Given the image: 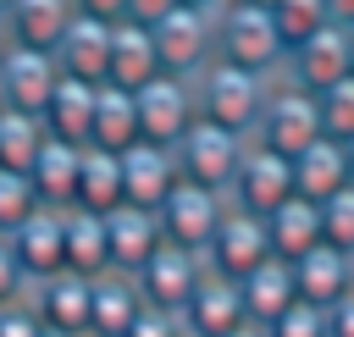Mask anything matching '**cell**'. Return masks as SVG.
<instances>
[{
  "mask_svg": "<svg viewBox=\"0 0 354 337\" xmlns=\"http://www.w3.org/2000/svg\"><path fill=\"white\" fill-rule=\"evenodd\" d=\"M216 61H227L238 72H254V77H277L282 61H288V44L271 22V6L227 0L216 11Z\"/></svg>",
  "mask_w": 354,
  "mask_h": 337,
  "instance_id": "cell-1",
  "label": "cell"
},
{
  "mask_svg": "<svg viewBox=\"0 0 354 337\" xmlns=\"http://www.w3.org/2000/svg\"><path fill=\"white\" fill-rule=\"evenodd\" d=\"M266 88H271V77H254V72H238V66L216 61V66H205V72L194 77L199 122H216V127H227V133H238V138H254Z\"/></svg>",
  "mask_w": 354,
  "mask_h": 337,
  "instance_id": "cell-2",
  "label": "cell"
},
{
  "mask_svg": "<svg viewBox=\"0 0 354 337\" xmlns=\"http://www.w3.org/2000/svg\"><path fill=\"white\" fill-rule=\"evenodd\" d=\"M315 138H326L321 133V105H315V94L304 88V83H293V77H271V88H266V105H260V122H254V144H266V149H277V155H304Z\"/></svg>",
  "mask_w": 354,
  "mask_h": 337,
  "instance_id": "cell-3",
  "label": "cell"
},
{
  "mask_svg": "<svg viewBox=\"0 0 354 337\" xmlns=\"http://www.w3.org/2000/svg\"><path fill=\"white\" fill-rule=\"evenodd\" d=\"M216 11H205V6H171L160 22H149L155 50H160V72L199 77L205 66H216Z\"/></svg>",
  "mask_w": 354,
  "mask_h": 337,
  "instance_id": "cell-4",
  "label": "cell"
},
{
  "mask_svg": "<svg viewBox=\"0 0 354 337\" xmlns=\"http://www.w3.org/2000/svg\"><path fill=\"white\" fill-rule=\"evenodd\" d=\"M243 149H249V138H238V133H227V127H216V122H194V127L177 138L171 155H177V177H183V182H199V188L227 193L232 177H238Z\"/></svg>",
  "mask_w": 354,
  "mask_h": 337,
  "instance_id": "cell-5",
  "label": "cell"
},
{
  "mask_svg": "<svg viewBox=\"0 0 354 337\" xmlns=\"http://www.w3.org/2000/svg\"><path fill=\"white\" fill-rule=\"evenodd\" d=\"M133 105H138V138L144 144H166L177 149V138L199 122V105H194V77H149L144 88H133Z\"/></svg>",
  "mask_w": 354,
  "mask_h": 337,
  "instance_id": "cell-6",
  "label": "cell"
},
{
  "mask_svg": "<svg viewBox=\"0 0 354 337\" xmlns=\"http://www.w3.org/2000/svg\"><path fill=\"white\" fill-rule=\"evenodd\" d=\"M293 193H299V188H293V160L249 138V149H243V160H238V177H232L227 199H232L238 210H249V215H271V210H282Z\"/></svg>",
  "mask_w": 354,
  "mask_h": 337,
  "instance_id": "cell-7",
  "label": "cell"
},
{
  "mask_svg": "<svg viewBox=\"0 0 354 337\" xmlns=\"http://www.w3.org/2000/svg\"><path fill=\"white\" fill-rule=\"evenodd\" d=\"M155 215H160V232H166L171 249L205 254V243L216 238V227H221V215H227V193L199 188V182H177Z\"/></svg>",
  "mask_w": 354,
  "mask_h": 337,
  "instance_id": "cell-8",
  "label": "cell"
},
{
  "mask_svg": "<svg viewBox=\"0 0 354 337\" xmlns=\"http://www.w3.org/2000/svg\"><path fill=\"white\" fill-rule=\"evenodd\" d=\"M271 260V238H266V215H249L227 199V215L216 227V238L205 243V271L227 276V282H243L254 265Z\"/></svg>",
  "mask_w": 354,
  "mask_h": 337,
  "instance_id": "cell-9",
  "label": "cell"
},
{
  "mask_svg": "<svg viewBox=\"0 0 354 337\" xmlns=\"http://www.w3.org/2000/svg\"><path fill=\"white\" fill-rule=\"evenodd\" d=\"M61 83V66L50 50H28V44H11L6 61H0V105L6 110H22V116H39L44 122V105Z\"/></svg>",
  "mask_w": 354,
  "mask_h": 337,
  "instance_id": "cell-10",
  "label": "cell"
},
{
  "mask_svg": "<svg viewBox=\"0 0 354 337\" xmlns=\"http://www.w3.org/2000/svg\"><path fill=\"white\" fill-rule=\"evenodd\" d=\"M6 243H11L28 287L44 282V276H55V271H66V210H44V204H39Z\"/></svg>",
  "mask_w": 354,
  "mask_h": 337,
  "instance_id": "cell-11",
  "label": "cell"
},
{
  "mask_svg": "<svg viewBox=\"0 0 354 337\" xmlns=\"http://www.w3.org/2000/svg\"><path fill=\"white\" fill-rule=\"evenodd\" d=\"M210 271H205V254H188V249H160V254H149V265L133 276L138 282V293H144V304H160V309H177L183 315V304L199 293V282H205Z\"/></svg>",
  "mask_w": 354,
  "mask_h": 337,
  "instance_id": "cell-12",
  "label": "cell"
},
{
  "mask_svg": "<svg viewBox=\"0 0 354 337\" xmlns=\"http://www.w3.org/2000/svg\"><path fill=\"white\" fill-rule=\"evenodd\" d=\"M348 72H354V61H348V33H343L337 22H326L321 33H310L304 44H293V50H288V61H282V77L304 83L310 94L332 88V83H337V77H348Z\"/></svg>",
  "mask_w": 354,
  "mask_h": 337,
  "instance_id": "cell-13",
  "label": "cell"
},
{
  "mask_svg": "<svg viewBox=\"0 0 354 337\" xmlns=\"http://www.w3.org/2000/svg\"><path fill=\"white\" fill-rule=\"evenodd\" d=\"M28 304L39 309V320L50 331H66V337H83L88 331V304H94V282L77 276V271H55L44 282L28 287Z\"/></svg>",
  "mask_w": 354,
  "mask_h": 337,
  "instance_id": "cell-14",
  "label": "cell"
},
{
  "mask_svg": "<svg viewBox=\"0 0 354 337\" xmlns=\"http://www.w3.org/2000/svg\"><path fill=\"white\" fill-rule=\"evenodd\" d=\"M177 182H183L177 177V155L166 144H144L138 138L133 149H122V188H127L133 210H160Z\"/></svg>",
  "mask_w": 354,
  "mask_h": 337,
  "instance_id": "cell-15",
  "label": "cell"
},
{
  "mask_svg": "<svg viewBox=\"0 0 354 337\" xmlns=\"http://www.w3.org/2000/svg\"><path fill=\"white\" fill-rule=\"evenodd\" d=\"M105 243H111V271L138 276V271L149 265V254L166 249V232H160V215H155V210L122 204V210L105 215Z\"/></svg>",
  "mask_w": 354,
  "mask_h": 337,
  "instance_id": "cell-16",
  "label": "cell"
},
{
  "mask_svg": "<svg viewBox=\"0 0 354 337\" xmlns=\"http://www.w3.org/2000/svg\"><path fill=\"white\" fill-rule=\"evenodd\" d=\"M238 326H249V309H243V293H238V282H227V276H205L199 282V293L183 304V331L188 337H227V331H238Z\"/></svg>",
  "mask_w": 354,
  "mask_h": 337,
  "instance_id": "cell-17",
  "label": "cell"
},
{
  "mask_svg": "<svg viewBox=\"0 0 354 337\" xmlns=\"http://www.w3.org/2000/svg\"><path fill=\"white\" fill-rule=\"evenodd\" d=\"M61 77H77V83H105V66H111V22L100 17H72V28L61 33V44L50 50Z\"/></svg>",
  "mask_w": 354,
  "mask_h": 337,
  "instance_id": "cell-18",
  "label": "cell"
},
{
  "mask_svg": "<svg viewBox=\"0 0 354 337\" xmlns=\"http://www.w3.org/2000/svg\"><path fill=\"white\" fill-rule=\"evenodd\" d=\"M149 77H160V50H155V33L144 22H111V66H105V83L116 88H144Z\"/></svg>",
  "mask_w": 354,
  "mask_h": 337,
  "instance_id": "cell-19",
  "label": "cell"
},
{
  "mask_svg": "<svg viewBox=\"0 0 354 337\" xmlns=\"http://www.w3.org/2000/svg\"><path fill=\"white\" fill-rule=\"evenodd\" d=\"M288 265H293L299 298H304V304H315V309H332L337 298H348V293H354V260H348V254H337V249H326V243H315L304 260H288Z\"/></svg>",
  "mask_w": 354,
  "mask_h": 337,
  "instance_id": "cell-20",
  "label": "cell"
},
{
  "mask_svg": "<svg viewBox=\"0 0 354 337\" xmlns=\"http://www.w3.org/2000/svg\"><path fill=\"white\" fill-rule=\"evenodd\" d=\"M72 17H77L72 0H11L0 11L11 44H28V50H55L61 33L72 28Z\"/></svg>",
  "mask_w": 354,
  "mask_h": 337,
  "instance_id": "cell-21",
  "label": "cell"
},
{
  "mask_svg": "<svg viewBox=\"0 0 354 337\" xmlns=\"http://www.w3.org/2000/svg\"><path fill=\"white\" fill-rule=\"evenodd\" d=\"M77 171H83V149L77 144H61V138H44L39 160L28 166V182H33V193H39L44 210H72Z\"/></svg>",
  "mask_w": 354,
  "mask_h": 337,
  "instance_id": "cell-22",
  "label": "cell"
},
{
  "mask_svg": "<svg viewBox=\"0 0 354 337\" xmlns=\"http://www.w3.org/2000/svg\"><path fill=\"white\" fill-rule=\"evenodd\" d=\"M354 177H348V149L337 144V138H315L304 155H293V188H299V199H310V204H326L332 193H343Z\"/></svg>",
  "mask_w": 354,
  "mask_h": 337,
  "instance_id": "cell-23",
  "label": "cell"
},
{
  "mask_svg": "<svg viewBox=\"0 0 354 337\" xmlns=\"http://www.w3.org/2000/svg\"><path fill=\"white\" fill-rule=\"evenodd\" d=\"M238 293H243V309H249V320L254 326H271V320H282L293 304H299V282H293V265L288 260H266V265H254L243 282H238Z\"/></svg>",
  "mask_w": 354,
  "mask_h": 337,
  "instance_id": "cell-24",
  "label": "cell"
},
{
  "mask_svg": "<svg viewBox=\"0 0 354 337\" xmlns=\"http://www.w3.org/2000/svg\"><path fill=\"white\" fill-rule=\"evenodd\" d=\"M138 144V105H133V88H116V83H100L94 88V122H88V149H133Z\"/></svg>",
  "mask_w": 354,
  "mask_h": 337,
  "instance_id": "cell-25",
  "label": "cell"
},
{
  "mask_svg": "<svg viewBox=\"0 0 354 337\" xmlns=\"http://www.w3.org/2000/svg\"><path fill=\"white\" fill-rule=\"evenodd\" d=\"M94 88L100 83H77V77H61L50 105H44V133L61 138V144H77L88 149V122H94Z\"/></svg>",
  "mask_w": 354,
  "mask_h": 337,
  "instance_id": "cell-26",
  "label": "cell"
},
{
  "mask_svg": "<svg viewBox=\"0 0 354 337\" xmlns=\"http://www.w3.org/2000/svg\"><path fill=\"white\" fill-rule=\"evenodd\" d=\"M127 204V188H122V155L111 149H83V171H77V199L72 210H88V215H111Z\"/></svg>",
  "mask_w": 354,
  "mask_h": 337,
  "instance_id": "cell-27",
  "label": "cell"
},
{
  "mask_svg": "<svg viewBox=\"0 0 354 337\" xmlns=\"http://www.w3.org/2000/svg\"><path fill=\"white\" fill-rule=\"evenodd\" d=\"M266 238H271V254L277 260H304L321 243V204H310V199L293 193L282 210L266 215Z\"/></svg>",
  "mask_w": 354,
  "mask_h": 337,
  "instance_id": "cell-28",
  "label": "cell"
},
{
  "mask_svg": "<svg viewBox=\"0 0 354 337\" xmlns=\"http://www.w3.org/2000/svg\"><path fill=\"white\" fill-rule=\"evenodd\" d=\"M138 309H144L138 282H133V276H122V271H111V276H100V282H94L88 331H94V337H122V331L133 326V315H138Z\"/></svg>",
  "mask_w": 354,
  "mask_h": 337,
  "instance_id": "cell-29",
  "label": "cell"
},
{
  "mask_svg": "<svg viewBox=\"0 0 354 337\" xmlns=\"http://www.w3.org/2000/svg\"><path fill=\"white\" fill-rule=\"evenodd\" d=\"M66 271L100 282L111 276V243H105V215L66 210Z\"/></svg>",
  "mask_w": 354,
  "mask_h": 337,
  "instance_id": "cell-30",
  "label": "cell"
},
{
  "mask_svg": "<svg viewBox=\"0 0 354 337\" xmlns=\"http://www.w3.org/2000/svg\"><path fill=\"white\" fill-rule=\"evenodd\" d=\"M44 122L39 116H22V110H0V166L6 171H28L44 149Z\"/></svg>",
  "mask_w": 354,
  "mask_h": 337,
  "instance_id": "cell-31",
  "label": "cell"
},
{
  "mask_svg": "<svg viewBox=\"0 0 354 337\" xmlns=\"http://www.w3.org/2000/svg\"><path fill=\"white\" fill-rule=\"evenodd\" d=\"M271 22H277L282 44L293 50V44H304L310 33H321V28L332 22V11H326V0H271Z\"/></svg>",
  "mask_w": 354,
  "mask_h": 337,
  "instance_id": "cell-32",
  "label": "cell"
},
{
  "mask_svg": "<svg viewBox=\"0 0 354 337\" xmlns=\"http://www.w3.org/2000/svg\"><path fill=\"white\" fill-rule=\"evenodd\" d=\"M315 105H321V133L337 138V144H348V138H354V72L337 77L332 88H321Z\"/></svg>",
  "mask_w": 354,
  "mask_h": 337,
  "instance_id": "cell-33",
  "label": "cell"
},
{
  "mask_svg": "<svg viewBox=\"0 0 354 337\" xmlns=\"http://www.w3.org/2000/svg\"><path fill=\"white\" fill-rule=\"evenodd\" d=\"M33 210H39V193H33L28 171H6L0 166V238H11Z\"/></svg>",
  "mask_w": 354,
  "mask_h": 337,
  "instance_id": "cell-34",
  "label": "cell"
},
{
  "mask_svg": "<svg viewBox=\"0 0 354 337\" xmlns=\"http://www.w3.org/2000/svg\"><path fill=\"white\" fill-rule=\"evenodd\" d=\"M321 243L354 260V182L321 204Z\"/></svg>",
  "mask_w": 354,
  "mask_h": 337,
  "instance_id": "cell-35",
  "label": "cell"
},
{
  "mask_svg": "<svg viewBox=\"0 0 354 337\" xmlns=\"http://www.w3.org/2000/svg\"><path fill=\"white\" fill-rule=\"evenodd\" d=\"M266 337H326V309H315V304H293L282 320H271L266 326Z\"/></svg>",
  "mask_w": 354,
  "mask_h": 337,
  "instance_id": "cell-36",
  "label": "cell"
},
{
  "mask_svg": "<svg viewBox=\"0 0 354 337\" xmlns=\"http://www.w3.org/2000/svg\"><path fill=\"white\" fill-rule=\"evenodd\" d=\"M122 337H188V331H183V315H177V309L144 304V309L133 315V326H127Z\"/></svg>",
  "mask_w": 354,
  "mask_h": 337,
  "instance_id": "cell-37",
  "label": "cell"
},
{
  "mask_svg": "<svg viewBox=\"0 0 354 337\" xmlns=\"http://www.w3.org/2000/svg\"><path fill=\"white\" fill-rule=\"evenodd\" d=\"M39 331H44V320H39V309L28 298L0 304V337H39Z\"/></svg>",
  "mask_w": 354,
  "mask_h": 337,
  "instance_id": "cell-38",
  "label": "cell"
},
{
  "mask_svg": "<svg viewBox=\"0 0 354 337\" xmlns=\"http://www.w3.org/2000/svg\"><path fill=\"white\" fill-rule=\"evenodd\" d=\"M17 298H28V276H22L17 254H11V243L0 238V304H17Z\"/></svg>",
  "mask_w": 354,
  "mask_h": 337,
  "instance_id": "cell-39",
  "label": "cell"
},
{
  "mask_svg": "<svg viewBox=\"0 0 354 337\" xmlns=\"http://www.w3.org/2000/svg\"><path fill=\"white\" fill-rule=\"evenodd\" d=\"M326 337H354V293L326 309Z\"/></svg>",
  "mask_w": 354,
  "mask_h": 337,
  "instance_id": "cell-40",
  "label": "cell"
},
{
  "mask_svg": "<svg viewBox=\"0 0 354 337\" xmlns=\"http://www.w3.org/2000/svg\"><path fill=\"white\" fill-rule=\"evenodd\" d=\"M171 6H183V0H127V22H144V28H149V22H160Z\"/></svg>",
  "mask_w": 354,
  "mask_h": 337,
  "instance_id": "cell-41",
  "label": "cell"
},
{
  "mask_svg": "<svg viewBox=\"0 0 354 337\" xmlns=\"http://www.w3.org/2000/svg\"><path fill=\"white\" fill-rule=\"evenodd\" d=\"M77 17H100V22H122L127 17V0H72Z\"/></svg>",
  "mask_w": 354,
  "mask_h": 337,
  "instance_id": "cell-42",
  "label": "cell"
},
{
  "mask_svg": "<svg viewBox=\"0 0 354 337\" xmlns=\"http://www.w3.org/2000/svg\"><path fill=\"white\" fill-rule=\"evenodd\" d=\"M326 11H332V22L343 28V22H354V0H326Z\"/></svg>",
  "mask_w": 354,
  "mask_h": 337,
  "instance_id": "cell-43",
  "label": "cell"
},
{
  "mask_svg": "<svg viewBox=\"0 0 354 337\" xmlns=\"http://www.w3.org/2000/svg\"><path fill=\"white\" fill-rule=\"evenodd\" d=\"M227 337H266V326H254V320H249V326H238V331H227Z\"/></svg>",
  "mask_w": 354,
  "mask_h": 337,
  "instance_id": "cell-44",
  "label": "cell"
},
{
  "mask_svg": "<svg viewBox=\"0 0 354 337\" xmlns=\"http://www.w3.org/2000/svg\"><path fill=\"white\" fill-rule=\"evenodd\" d=\"M6 50H11V33H6V22H0V61H6Z\"/></svg>",
  "mask_w": 354,
  "mask_h": 337,
  "instance_id": "cell-45",
  "label": "cell"
},
{
  "mask_svg": "<svg viewBox=\"0 0 354 337\" xmlns=\"http://www.w3.org/2000/svg\"><path fill=\"white\" fill-rule=\"evenodd\" d=\"M183 6H205V11H216V6H227V0H183Z\"/></svg>",
  "mask_w": 354,
  "mask_h": 337,
  "instance_id": "cell-46",
  "label": "cell"
},
{
  "mask_svg": "<svg viewBox=\"0 0 354 337\" xmlns=\"http://www.w3.org/2000/svg\"><path fill=\"white\" fill-rule=\"evenodd\" d=\"M343 33H348V61H354V22H343Z\"/></svg>",
  "mask_w": 354,
  "mask_h": 337,
  "instance_id": "cell-47",
  "label": "cell"
},
{
  "mask_svg": "<svg viewBox=\"0 0 354 337\" xmlns=\"http://www.w3.org/2000/svg\"><path fill=\"white\" fill-rule=\"evenodd\" d=\"M343 149H348V177H354V138H348V144H343Z\"/></svg>",
  "mask_w": 354,
  "mask_h": 337,
  "instance_id": "cell-48",
  "label": "cell"
},
{
  "mask_svg": "<svg viewBox=\"0 0 354 337\" xmlns=\"http://www.w3.org/2000/svg\"><path fill=\"white\" fill-rule=\"evenodd\" d=\"M39 337H66V331H50V326H44V331H39Z\"/></svg>",
  "mask_w": 354,
  "mask_h": 337,
  "instance_id": "cell-49",
  "label": "cell"
},
{
  "mask_svg": "<svg viewBox=\"0 0 354 337\" xmlns=\"http://www.w3.org/2000/svg\"><path fill=\"white\" fill-rule=\"evenodd\" d=\"M6 6H11V0H0V11H6Z\"/></svg>",
  "mask_w": 354,
  "mask_h": 337,
  "instance_id": "cell-50",
  "label": "cell"
},
{
  "mask_svg": "<svg viewBox=\"0 0 354 337\" xmlns=\"http://www.w3.org/2000/svg\"><path fill=\"white\" fill-rule=\"evenodd\" d=\"M254 6H271V0H254Z\"/></svg>",
  "mask_w": 354,
  "mask_h": 337,
  "instance_id": "cell-51",
  "label": "cell"
},
{
  "mask_svg": "<svg viewBox=\"0 0 354 337\" xmlns=\"http://www.w3.org/2000/svg\"><path fill=\"white\" fill-rule=\"evenodd\" d=\"M83 337H94V331H83Z\"/></svg>",
  "mask_w": 354,
  "mask_h": 337,
  "instance_id": "cell-52",
  "label": "cell"
},
{
  "mask_svg": "<svg viewBox=\"0 0 354 337\" xmlns=\"http://www.w3.org/2000/svg\"><path fill=\"white\" fill-rule=\"evenodd\" d=\"M0 110H6V105H0Z\"/></svg>",
  "mask_w": 354,
  "mask_h": 337,
  "instance_id": "cell-53",
  "label": "cell"
}]
</instances>
